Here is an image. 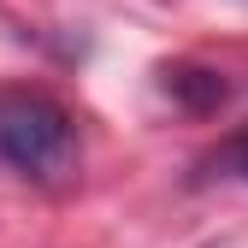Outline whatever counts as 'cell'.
<instances>
[{
  "mask_svg": "<svg viewBox=\"0 0 248 248\" xmlns=\"http://www.w3.org/2000/svg\"><path fill=\"white\" fill-rule=\"evenodd\" d=\"M77 160V124L47 95H0V166L18 177L59 183Z\"/></svg>",
  "mask_w": 248,
  "mask_h": 248,
  "instance_id": "1",
  "label": "cell"
},
{
  "mask_svg": "<svg viewBox=\"0 0 248 248\" xmlns=\"http://www.w3.org/2000/svg\"><path fill=\"white\" fill-rule=\"evenodd\" d=\"M236 166H242V177H248V136L236 142Z\"/></svg>",
  "mask_w": 248,
  "mask_h": 248,
  "instance_id": "2",
  "label": "cell"
}]
</instances>
